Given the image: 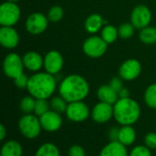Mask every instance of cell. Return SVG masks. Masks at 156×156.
I'll use <instances>...</instances> for the list:
<instances>
[{
  "label": "cell",
  "instance_id": "obj_3",
  "mask_svg": "<svg viewBox=\"0 0 156 156\" xmlns=\"http://www.w3.org/2000/svg\"><path fill=\"white\" fill-rule=\"evenodd\" d=\"M141 116L139 103L132 98L119 99L113 105V118L122 125H133Z\"/></svg>",
  "mask_w": 156,
  "mask_h": 156
},
{
  "label": "cell",
  "instance_id": "obj_6",
  "mask_svg": "<svg viewBox=\"0 0 156 156\" xmlns=\"http://www.w3.org/2000/svg\"><path fill=\"white\" fill-rule=\"evenodd\" d=\"M24 68L23 58L16 53H9L5 56L3 62V70L6 77L15 80L23 74Z\"/></svg>",
  "mask_w": 156,
  "mask_h": 156
},
{
  "label": "cell",
  "instance_id": "obj_8",
  "mask_svg": "<svg viewBox=\"0 0 156 156\" xmlns=\"http://www.w3.org/2000/svg\"><path fill=\"white\" fill-rule=\"evenodd\" d=\"M90 112L89 106L83 101H80L69 102L65 113L69 121L73 122H82L90 116Z\"/></svg>",
  "mask_w": 156,
  "mask_h": 156
},
{
  "label": "cell",
  "instance_id": "obj_28",
  "mask_svg": "<svg viewBox=\"0 0 156 156\" xmlns=\"http://www.w3.org/2000/svg\"><path fill=\"white\" fill-rule=\"evenodd\" d=\"M64 16V10L61 6L59 5H54L52 6L48 13V21L52 23H57L62 19Z\"/></svg>",
  "mask_w": 156,
  "mask_h": 156
},
{
  "label": "cell",
  "instance_id": "obj_39",
  "mask_svg": "<svg viewBox=\"0 0 156 156\" xmlns=\"http://www.w3.org/2000/svg\"><path fill=\"white\" fill-rule=\"evenodd\" d=\"M6 1H9V2H14V3H16V2H18L19 0H6Z\"/></svg>",
  "mask_w": 156,
  "mask_h": 156
},
{
  "label": "cell",
  "instance_id": "obj_36",
  "mask_svg": "<svg viewBox=\"0 0 156 156\" xmlns=\"http://www.w3.org/2000/svg\"><path fill=\"white\" fill-rule=\"evenodd\" d=\"M118 135H119V128L112 127L109 131V138L111 141H118Z\"/></svg>",
  "mask_w": 156,
  "mask_h": 156
},
{
  "label": "cell",
  "instance_id": "obj_29",
  "mask_svg": "<svg viewBox=\"0 0 156 156\" xmlns=\"http://www.w3.org/2000/svg\"><path fill=\"white\" fill-rule=\"evenodd\" d=\"M134 29H135V27L133 26L132 23L122 24L119 27V28H118L119 37L121 38H122V39H129V38H131L133 36Z\"/></svg>",
  "mask_w": 156,
  "mask_h": 156
},
{
  "label": "cell",
  "instance_id": "obj_26",
  "mask_svg": "<svg viewBox=\"0 0 156 156\" xmlns=\"http://www.w3.org/2000/svg\"><path fill=\"white\" fill-rule=\"evenodd\" d=\"M36 101H37V99H35L31 95L25 96L24 98H22V100L20 101V104H19V108L21 112H24L25 114H29V113L34 112Z\"/></svg>",
  "mask_w": 156,
  "mask_h": 156
},
{
  "label": "cell",
  "instance_id": "obj_15",
  "mask_svg": "<svg viewBox=\"0 0 156 156\" xmlns=\"http://www.w3.org/2000/svg\"><path fill=\"white\" fill-rule=\"evenodd\" d=\"M19 36L13 27H1L0 28V44L2 47L12 49L17 47Z\"/></svg>",
  "mask_w": 156,
  "mask_h": 156
},
{
  "label": "cell",
  "instance_id": "obj_22",
  "mask_svg": "<svg viewBox=\"0 0 156 156\" xmlns=\"http://www.w3.org/2000/svg\"><path fill=\"white\" fill-rule=\"evenodd\" d=\"M35 156H60V152L55 144L45 143L37 148Z\"/></svg>",
  "mask_w": 156,
  "mask_h": 156
},
{
  "label": "cell",
  "instance_id": "obj_30",
  "mask_svg": "<svg viewBox=\"0 0 156 156\" xmlns=\"http://www.w3.org/2000/svg\"><path fill=\"white\" fill-rule=\"evenodd\" d=\"M49 110H50V103L48 101V100H44V99L37 100L34 114H36L37 116L40 117L44 113L48 112Z\"/></svg>",
  "mask_w": 156,
  "mask_h": 156
},
{
  "label": "cell",
  "instance_id": "obj_16",
  "mask_svg": "<svg viewBox=\"0 0 156 156\" xmlns=\"http://www.w3.org/2000/svg\"><path fill=\"white\" fill-rule=\"evenodd\" d=\"M22 58L25 68L32 72H37L44 67V58L36 51L27 52Z\"/></svg>",
  "mask_w": 156,
  "mask_h": 156
},
{
  "label": "cell",
  "instance_id": "obj_13",
  "mask_svg": "<svg viewBox=\"0 0 156 156\" xmlns=\"http://www.w3.org/2000/svg\"><path fill=\"white\" fill-rule=\"evenodd\" d=\"M39 120H40L42 130L48 133H55L58 131L62 126V122H63L61 114L52 110H49L48 112L40 116Z\"/></svg>",
  "mask_w": 156,
  "mask_h": 156
},
{
  "label": "cell",
  "instance_id": "obj_32",
  "mask_svg": "<svg viewBox=\"0 0 156 156\" xmlns=\"http://www.w3.org/2000/svg\"><path fill=\"white\" fill-rule=\"evenodd\" d=\"M28 80H29V78L26 75V74H21L20 76H18L17 78H16L14 80V83L15 85L18 88V89H27V85H28Z\"/></svg>",
  "mask_w": 156,
  "mask_h": 156
},
{
  "label": "cell",
  "instance_id": "obj_38",
  "mask_svg": "<svg viewBox=\"0 0 156 156\" xmlns=\"http://www.w3.org/2000/svg\"><path fill=\"white\" fill-rule=\"evenodd\" d=\"M6 136V130H5V127L4 124H1L0 125V140L1 141H4L5 138Z\"/></svg>",
  "mask_w": 156,
  "mask_h": 156
},
{
  "label": "cell",
  "instance_id": "obj_2",
  "mask_svg": "<svg viewBox=\"0 0 156 156\" xmlns=\"http://www.w3.org/2000/svg\"><path fill=\"white\" fill-rule=\"evenodd\" d=\"M57 80L54 75L48 72H37L29 77L27 91L37 100L49 99L55 92Z\"/></svg>",
  "mask_w": 156,
  "mask_h": 156
},
{
  "label": "cell",
  "instance_id": "obj_1",
  "mask_svg": "<svg viewBox=\"0 0 156 156\" xmlns=\"http://www.w3.org/2000/svg\"><path fill=\"white\" fill-rule=\"evenodd\" d=\"M58 93L68 103L80 101L89 95L90 85L82 76L71 74L61 80Z\"/></svg>",
  "mask_w": 156,
  "mask_h": 156
},
{
  "label": "cell",
  "instance_id": "obj_23",
  "mask_svg": "<svg viewBox=\"0 0 156 156\" xmlns=\"http://www.w3.org/2000/svg\"><path fill=\"white\" fill-rule=\"evenodd\" d=\"M101 37L109 45V44H112L113 42H115V40L119 37V32H118V29L114 26L107 25L102 27Z\"/></svg>",
  "mask_w": 156,
  "mask_h": 156
},
{
  "label": "cell",
  "instance_id": "obj_37",
  "mask_svg": "<svg viewBox=\"0 0 156 156\" xmlns=\"http://www.w3.org/2000/svg\"><path fill=\"white\" fill-rule=\"evenodd\" d=\"M118 94H119V99L130 98V90H129L127 88H125V87H123V88L118 92Z\"/></svg>",
  "mask_w": 156,
  "mask_h": 156
},
{
  "label": "cell",
  "instance_id": "obj_35",
  "mask_svg": "<svg viewBox=\"0 0 156 156\" xmlns=\"http://www.w3.org/2000/svg\"><path fill=\"white\" fill-rule=\"evenodd\" d=\"M109 85L117 92H119L123 88V80L121 77H113L111 80Z\"/></svg>",
  "mask_w": 156,
  "mask_h": 156
},
{
  "label": "cell",
  "instance_id": "obj_21",
  "mask_svg": "<svg viewBox=\"0 0 156 156\" xmlns=\"http://www.w3.org/2000/svg\"><path fill=\"white\" fill-rule=\"evenodd\" d=\"M104 24V20L99 14H91L85 20V29L90 34H95L100 29H101Z\"/></svg>",
  "mask_w": 156,
  "mask_h": 156
},
{
  "label": "cell",
  "instance_id": "obj_12",
  "mask_svg": "<svg viewBox=\"0 0 156 156\" xmlns=\"http://www.w3.org/2000/svg\"><path fill=\"white\" fill-rule=\"evenodd\" d=\"M64 59L62 55L57 50L48 51L44 57V69L51 75H57L63 68Z\"/></svg>",
  "mask_w": 156,
  "mask_h": 156
},
{
  "label": "cell",
  "instance_id": "obj_27",
  "mask_svg": "<svg viewBox=\"0 0 156 156\" xmlns=\"http://www.w3.org/2000/svg\"><path fill=\"white\" fill-rule=\"evenodd\" d=\"M50 109L58 113H65L67 107H68V102L61 97V96H56L53 97L50 100Z\"/></svg>",
  "mask_w": 156,
  "mask_h": 156
},
{
  "label": "cell",
  "instance_id": "obj_7",
  "mask_svg": "<svg viewBox=\"0 0 156 156\" xmlns=\"http://www.w3.org/2000/svg\"><path fill=\"white\" fill-rule=\"evenodd\" d=\"M82 48L88 57L98 58L105 54L108 48V44L102 39L101 37L91 36L84 41Z\"/></svg>",
  "mask_w": 156,
  "mask_h": 156
},
{
  "label": "cell",
  "instance_id": "obj_33",
  "mask_svg": "<svg viewBox=\"0 0 156 156\" xmlns=\"http://www.w3.org/2000/svg\"><path fill=\"white\" fill-rule=\"evenodd\" d=\"M144 145L149 149H156V133H149L144 137Z\"/></svg>",
  "mask_w": 156,
  "mask_h": 156
},
{
  "label": "cell",
  "instance_id": "obj_11",
  "mask_svg": "<svg viewBox=\"0 0 156 156\" xmlns=\"http://www.w3.org/2000/svg\"><path fill=\"white\" fill-rule=\"evenodd\" d=\"M142 72V65L135 58L125 60L119 69V76L126 81L134 80Z\"/></svg>",
  "mask_w": 156,
  "mask_h": 156
},
{
  "label": "cell",
  "instance_id": "obj_4",
  "mask_svg": "<svg viewBox=\"0 0 156 156\" xmlns=\"http://www.w3.org/2000/svg\"><path fill=\"white\" fill-rule=\"evenodd\" d=\"M18 130L27 139L32 140L39 136L42 127L39 117L36 114H24L18 121Z\"/></svg>",
  "mask_w": 156,
  "mask_h": 156
},
{
  "label": "cell",
  "instance_id": "obj_34",
  "mask_svg": "<svg viewBox=\"0 0 156 156\" xmlns=\"http://www.w3.org/2000/svg\"><path fill=\"white\" fill-rule=\"evenodd\" d=\"M69 156H86V152L84 150V148L80 145L75 144L72 145L69 149Z\"/></svg>",
  "mask_w": 156,
  "mask_h": 156
},
{
  "label": "cell",
  "instance_id": "obj_19",
  "mask_svg": "<svg viewBox=\"0 0 156 156\" xmlns=\"http://www.w3.org/2000/svg\"><path fill=\"white\" fill-rule=\"evenodd\" d=\"M136 140V132L133 125H122L119 128V135L118 142L122 144L123 145L130 146L134 144Z\"/></svg>",
  "mask_w": 156,
  "mask_h": 156
},
{
  "label": "cell",
  "instance_id": "obj_5",
  "mask_svg": "<svg viewBox=\"0 0 156 156\" xmlns=\"http://www.w3.org/2000/svg\"><path fill=\"white\" fill-rule=\"evenodd\" d=\"M21 11L16 3L6 1L0 5V24L2 27H13L20 18Z\"/></svg>",
  "mask_w": 156,
  "mask_h": 156
},
{
  "label": "cell",
  "instance_id": "obj_20",
  "mask_svg": "<svg viewBox=\"0 0 156 156\" xmlns=\"http://www.w3.org/2000/svg\"><path fill=\"white\" fill-rule=\"evenodd\" d=\"M23 147L17 141L9 140L1 147L0 156H22Z\"/></svg>",
  "mask_w": 156,
  "mask_h": 156
},
{
  "label": "cell",
  "instance_id": "obj_25",
  "mask_svg": "<svg viewBox=\"0 0 156 156\" xmlns=\"http://www.w3.org/2000/svg\"><path fill=\"white\" fill-rule=\"evenodd\" d=\"M144 98L149 108L156 110V83H153L147 87Z\"/></svg>",
  "mask_w": 156,
  "mask_h": 156
},
{
  "label": "cell",
  "instance_id": "obj_31",
  "mask_svg": "<svg viewBox=\"0 0 156 156\" xmlns=\"http://www.w3.org/2000/svg\"><path fill=\"white\" fill-rule=\"evenodd\" d=\"M129 156H152V152L146 145H137L132 149Z\"/></svg>",
  "mask_w": 156,
  "mask_h": 156
},
{
  "label": "cell",
  "instance_id": "obj_24",
  "mask_svg": "<svg viewBox=\"0 0 156 156\" xmlns=\"http://www.w3.org/2000/svg\"><path fill=\"white\" fill-rule=\"evenodd\" d=\"M140 39L143 43L146 45H153L156 43V27H146L141 29Z\"/></svg>",
  "mask_w": 156,
  "mask_h": 156
},
{
  "label": "cell",
  "instance_id": "obj_17",
  "mask_svg": "<svg viewBox=\"0 0 156 156\" xmlns=\"http://www.w3.org/2000/svg\"><path fill=\"white\" fill-rule=\"evenodd\" d=\"M99 156H129L125 145L118 141H111L100 152Z\"/></svg>",
  "mask_w": 156,
  "mask_h": 156
},
{
  "label": "cell",
  "instance_id": "obj_10",
  "mask_svg": "<svg viewBox=\"0 0 156 156\" xmlns=\"http://www.w3.org/2000/svg\"><path fill=\"white\" fill-rule=\"evenodd\" d=\"M152 20V13L144 5H136L131 15V23L136 29H143L149 26Z\"/></svg>",
  "mask_w": 156,
  "mask_h": 156
},
{
  "label": "cell",
  "instance_id": "obj_14",
  "mask_svg": "<svg viewBox=\"0 0 156 156\" xmlns=\"http://www.w3.org/2000/svg\"><path fill=\"white\" fill-rule=\"evenodd\" d=\"M90 116L97 123H106L113 117V105L100 101L92 108Z\"/></svg>",
  "mask_w": 156,
  "mask_h": 156
},
{
  "label": "cell",
  "instance_id": "obj_18",
  "mask_svg": "<svg viewBox=\"0 0 156 156\" xmlns=\"http://www.w3.org/2000/svg\"><path fill=\"white\" fill-rule=\"evenodd\" d=\"M97 96L100 101L106 102L112 105H114L115 102L119 100V94L114 90L109 84L101 86L97 90Z\"/></svg>",
  "mask_w": 156,
  "mask_h": 156
},
{
  "label": "cell",
  "instance_id": "obj_9",
  "mask_svg": "<svg viewBox=\"0 0 156 156\" xmlns=\"http://www.w3.org/2000/svg\"><path fill=\"white\" fill-rule=\"evenodd\" d=\"M48 25V18L44 14L35 12L30 14L25 23V27L27 32L32 35H39L43 33Z\"/></svg>",
  "mask_w": 156,
  "mask_h": 156
}]
</instances>
